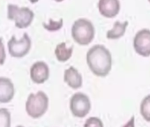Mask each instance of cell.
I'll return each mask as SVG.
<instances>
[{"label":"cell","mask_w":150,"mask_h":127,"mask_svg":"<svg viewBox=\"0 0 150 127\" xmlns=\"http://www.w3.org/2000/svg\"><path fill=\"white\" fill-rule=\"evenodd\" d=\"M84 127H103V124L98 117H92L87 119L84 124Z\"/></svg>","instance_id":"obj_17"},{"label":"cell","mask_w":150,"mask_h":127,"mask_svg":"<svg viewBox=\"0 0 150 127\" xmlns=\"http://www.w3.org/2000/svg\"><path fill=\"white\" fill-rule=\"evenodd\" d=\"M15 89L10 79L0 77V102H10L14 96Z\"/></svg>","instance_id":"obj_9"},{"label":"cell","mask_w":150,"mask_h":127,"mask_svg":"<svg viewBox=\"0 0 150 127\" xmlns=\"http://www.w3.org/2000/svg\"><path fill=\"white\" fill-rule=\"evenodd\" d=\"M140 113L143 118L148 122H150V95L146 96L140 104Z\"/></svg>","instance_id":"obj_14"},{"label":"cell","mask_w":150,"mask_h":127,"mask_svg":"<svg viewBox=\"0 0 150 127\" xmlns=\"http://www.w3.org/2000/svg\"><path fill=\"white\" fill-rule=\"evenodd\" d=\"M49 98L42 91L36 94H30L26 102V111L32 118L43 117L48 109Z\"/></svg>","instance_id":"obj_3"},{"label":"cell","mask_w":150,"mask_h":127,"mask_svg":"<svg viewBox=\"0 0 150 127\" xmlns=\"http://www.w3.org/2000/svg\"><path fill=\"white\" fill-rule=\"evenodd\" d=\"M43 25L48 30H50V31L58 30L59 28L62 26V25H63V19L60 18L58 20H52V19H50V20H49L48 22L43 23Z\"/></svg>","instance_id":"obj_16"},{"label":"cell","mask_w":150,"mask_h":127,"mask_svg":"<svg viewBox=\"0 0 150 127\" xmlns=\"http://www.w3.org/2000/svg\"><path fill=\"white\" fill-rule=\"evenodd\" d=\"M91 102L87 95L82 93H76L70 100V109L76 117H85L89 113Z\"/></svg>","instance_id":"obj_5"},{"label":"cell","mask_w":150,"mask_h":127,"mask_svg":"<svg viewBox=\"0 0 150 127\" xmlns=\"http://www.w3.org/2000/svg\"><path fill=\"white\" fill-rule=\"evenodd\" d=\"M57 1H61V0H57Z\"/></svg>","instance_id":"obj_22"},{"label":"cell","mask_w":150,"mask_h":127,"mask_svg":"<svg viewBox=\"0 0 150 127\" xmlns=\"http://www.w3.org/2000/svg\"><path fill=\"white\" fill-rule=\"evenodd\" d=\"M72 35L75 42L82 45L88 44L94 38L95 27L93 23L86 18H79L72 26Z\"/></svg>","instance_id":"obj_2"},{"label":"cell","mask_w":150,"mask_h":127,"mask_svg":"<svg viewBox=\"0 0 150 127\" xmlns=\"http://www.w3.org/2000/svg\"><path fill=\"white\" fill-rule=\"evenodd\" d=\"M7 10L8 18L14 20L15 24L19 27L23 28L27 26L34 18V12L26 6L20 7L17 4H9L7 6Z\"/></svg>","instance_id":"obj_4"},{"label":"cell","mask_w":150,"mask_h":127,"mask_svg":"<svg viewBox=\"0 0 150 127\" xmlns=\"http://www.w3.org/2000/svg\"><path fill=\"white\" fill-rule=\"evenodd\" d=\"M50 76V69L46 63L38 61L33 64L30 69V77L32 80L36 84L44 83Z\"/></svg>","instance_id":"obj_8"},{"label":"cell","mask_w":150,"mask_h":127,"mask_svg":"<svg viewBox=\"0 0 150 127\" xmlns=\"http://www.w3.org/2000/svg\"><path fill=\"white\" fill-rule=\"evenodd\" d=\"M98 7L101 14L107 17H113L119 11V0H99Z\"/></svg>","instance_id":"obj_11"},{"label":"cell","mask_w":150,"mask_h":127,"mask_svg":"<svg viewBox=\"0 0 150 127\" xmlns=\"http://www.w3.org/2000/svg\"><path fill=\"white\" fill-rule=\"evenodd\" d=\"M87 62L90 70L96 76L104 77L111 69V54L105 46L96 44L87 51Z\"/></svg>","instance_id":"obj_1"},{"label":"cell","mask_w":150,"mask_h":127,"mask_svg":"<svg viewBox=\"0 0 150 127\" xmlns=\"http://www.w3.org/2000/svg\"><path fill=\"white\" fill-rule=\"evenodd\" d=\"M134 49L140 55L148 56L150 55V30L143 28L136 34L133 40Z\"/></svg>","instance_id":"obj_7"},{"label":"cell","mask_w":150,"mask_h":127,"mask_svg":"<svg viewBox=\"0 0 150 127\" xmlns=\"http://www.w3.org/2000/svg\"><path fill=\"white\" fill-rule=\"evenodd\" d=\"M123 127H134V117H132V118L128 121V123L125 125H124Z\"/></svg>","instance_id":"obj_19"},{"label":"cell","mask_w":150,"mask_h":127,"mask_svg":"<svg viewBox=\"0 0 150 127\" xmlns=\"http://www.w3.org/2000/svg\"><path fill=\"white\" fill-rule=\"evenodd\" d=\"M16 127H24V126H22V125H18V126H16Z\"/></svg>","instance_id":"obj_21"},{"label":"cell","mask_w":150,"mask_h":127,"mask_svg":"<svg viewBox=\"0 0 150 127\" xmlns=\"http://www.w3.org/2000/svg\"><path fill=\"white\" fill-rule=\"evenodd\" d=\"M36 1H38V0H31V2H33V3H34V2H36Z\"/></svg>","instance_id":"obj_20"},{"label":"cell","mask_w":150,"mask_h":127,"mask_svg":"<svg viewBox=\"0 0 150 127\" xmlns=\"http://www.w3.org/2000/svg\"><path fill=\"white\" fill-rule=\"evenodd\" d=\"M30 47L31 40L26 33H24L20 40H17L16 37L12 35V38L8 42L9 53L15 57L24 56L26 54H27V52L30 50Z\"/></svg>","instance_id":"obj_6"},{"label":"cell","mask_w":150,"mask_h":127,"mask_svg":"<svg viewBox=\"0 0 150 127\" xmlns=\"http://www.w3.org/2000/svg\"><path fill=\"white\" fill-rule=\"evenodd\" d=\"M128 22H120V21H116L113 27L107 32V37L110 39H117L118 37L122 36L125 31V27L127 26Z\"/></svg>","instance_id":"obj_13"},{"label":"cell","mask_w":150,"mask_h":127,"mask_svg":"<svg viewBox=\"0 0 150 127\" xmlns=\"http://www.w3.org/2000/svg\"><path fill=\"white\" fill-rule=\"evenodd\" d=\"M64 80L73 89H78L82 86V76L73 66H70L65 71Z\"/></svg>","instance_id":"obj_10"},{"label":"cell","mask_w":150,"mask_h":127,"mask_svg":"<svg viewBox=\"0 0 150 127\" xmlns=\"http://www.w3.org/2000/svg\"><path fill=\"white\" fill-rule=\"evenodd\" d=\"M5 50H4V43H3V38L0 37V65H3L5 60Z\"/></svg>","instance_id":"obj_18"},{"label":"cell","mask_w":150,"mask_h":127,"mask_svg":"<svg viewBox=\"0 0 150 127\" xmlns=\"http://www.w3.org/2000/svg\"><path fill=\"white\" fill-rule=\"evenodd\" d=\"M0 127H11V113L7 109H0Z\"/></svg>","instance_id":"obj_15"},{"label":"cell","mask_w":150,"mask_h":127,"mask_svg":"<svg viewBox=\"0 0 150 127\" xmlns=\"http://www.w3.org/2000/svg\"><path fill=\"white\" fill-rule=\"evenodd\" d=\"M73 46L67 47L65 42H61L57 44L55 50V54L57 60L60 62H65V61L68 60L73 54Z\"/></svg>","instance_id":"obj_12"}]
</instances>
